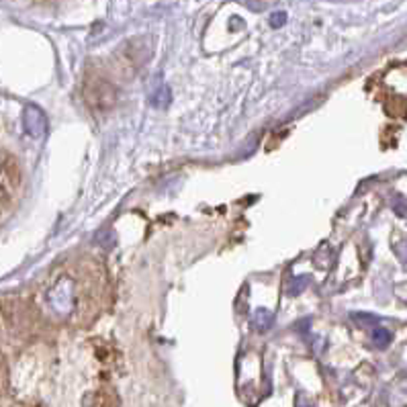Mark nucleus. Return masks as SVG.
Returning <instances> with one entry per match:
<instances>
[{"mask_svg": "<svg viewBox=\"0 0 407 407\" xmlns=\"http://www.w3.org/2000/svg\"><path fill=\"white\" fill-rule=\"evenodd\" d=\"M23 127H25V131L31 137H35V139L43 137L45 131H47V117H45V113L41 111L40 107H35V105H27L25 111H23Z\"/></svg>", "mask_w": 407, "mask_h": 407, "instance_id": "nucleus-1", "label": "nucleus"}, {"mask_svg": "<svg viewBox=\"0 0 407 407\" xmlns=\"http://www.w3.org/2000/svg\"><path fill=\"white\" fill-rule=\"evenodd\" d=\"M88 98H90V103L96 107V109H111L113 105H115V101H117V90L109 84V82H96L92 88H90V92H88Z\"/></svg>", "mask_w": 407, "mask_h": 407, "instance_id": "nucleus-2", "label": "nucleus"}, {"mask_svg": "<svg viewBox=\"0 0 407 407\" xmlns=\"http://www.w3.org/2000/svg\"><path fill=\"white\" fill-rule=\"evenodd\" d=\"M49 303L55 311L68 313L72 309V283L70 281H60L55 288L49 293Z\"/></svg>", "mask_w": 407, "mask_h": 407, "instance_id": "nucleus-3", "label": "nucleus"}, {"mask_svg": "<svg viewBox=\"0 0 407 407\" xmlns=\"http://www.w3.org/2000/svg\"><path fill=\"white\" fill-rule=\"evenodd\" d=\"M170 88L164 84L162 80H158V86L152 90V94H150V103H152V107H156V109H166L168 105H170Z\"/></svg>", "mask_w": 407, "mask_h": 407, "instance_id": "nucleus-4", "label": "nucleus"}, {"mask_svg": "<svg viewBox=\"0 0 407 407\" xmlns=\"http://www.w3.org/2000/svg\"><path fill=\"white\" fill-rule=\"evenodd\" d=\"M272 313L270 311H266V309H258L256 313H254V327L258 329V331H266V329H270L272 327Z\"/></svg>", "mask_w": 407, "mask_h": 407, "instance_id": "nucleus-5", "label": "nucleus"}, {"mask_svg": "<svg viewBox=\"0 0 407 407\" xmlns=\"http://www.w3.org/2000/svg\"><path fill=\"white\" fill-rule=\"evenodd\" d=\"M391 340H393V334L389 329H385V327H374L372 329V342H374L376 348H387L391 344Z\"/></svg>", "mask_w": 407, "mask_h": 407, "instance_id": "nucleus-6", "label": "nucleus"}, {"mask_svg": "<svg viewBox=\"0 0 407 407\" xmlns=\"http://www.w3.org/2000/svg\"><path fill=\"white\" fill-rule=\"evenodd\" d=\"M286 21V15L283 10H277V12H272L270 15V25L275 27V29H279V27H283Z\"/></svg>", "mask_w": 407, "mask_h": 407, "instance_id": "nucleus-7", "label": "nucleus"}, {"mask_svg": "<svg viewBox=\"0 0 407 407\" xmlns=\"http://www.w3.org/2000/svg\"><path fill=\"white\" fill-rule=\"evenodd\" d=\"M305 285H309V279H307V277H303L301 281H295V283L291 285V291H288V293H291V295H297V293L303 291V286Z\"/></svg>", "mask_w": 407, "mask_h": 407, "instance_id": "nucleus-8", "label": "nucleus"}]
</instances>
